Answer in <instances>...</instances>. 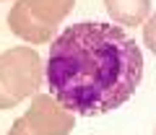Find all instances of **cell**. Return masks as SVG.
<instances>
[{
  "instance_id": "cell-7",
  "label": "cell",
  "mask_w": 156,
  "mask_h": 135,
  "mask_svg": "<svg viewBox=\"0 0 156 135\" xmlns=\"http://www.w3.org/2000/svg\"><path fill=\"white\" fill-rule=\"evenodd\" d=\"M143 42L151 52L156 55V13H151L146 18V26H143Z\"/></svg>"
},
{
  "instance_id": "cell-6",
  "label": "cell",
  "mask_w": 156,
  "mask_h": 135,
  "mask_svg": "<svg viewBox=\"0 0 156 135\" xmlns=\"http://www.w3.org/2000/svg\"><path fill=\"white\" fill-rule=\"evenodd\" d=\"M26 3L31 13L47 26H60L76 5V0H26Z\"/></svg>"
},
{
  "instance_id": "cell-8",
  "label": "cell",
  "mask_w": 156,
  "mask_h": 135,
  "mask_svg": "<svg viewBox=\"0 0 156 135\" xmlns=\"http://www.w3.org/2000/svg\"><path fill=\"white\" fill-rule=\"evenodd\" d=\"M8 135H34V133L26 127V122H23V119H16V122L11 125V130H8Z\"/></svg>"
},
{
  "instance_id": "cell-1",
  "label": "cell",
  "mask_w": 156,
  "mask_h": 135,
  "mask_svg": "<svg viewBox=\"0 0 156 135\" xmlns=\"http://www.w3.org/2000/svg\"><path fill=\"white\" fill-rule=\"evenodd\" d=\"M143 52L117 23H73L50 42L47 88L68 112L99 117L122 107L143 78Z\"/></svg>"
},
{
  "instance_id": "cell-4",
  "label": "cell",
  "mask_w": 156,
  "mask_h": 135,
  "mask_svg": "<svg viewBox=\"0 0 156 135\" xmlns=\"http://www.w3.org/2000/svg\"><path fill=\"white\" fill-rule=\"evenodd\" d=\"M8 26H11V31L16 34L18 39L29 42V44L52 42L55 39V31H57V26H47V23H42L34 16L26 0H16V5L8 13Z\"/></svg>"
},
{
  "instance_id": "cell-2",
  "label": "cell",
  "mask_w": 156,
  "mask_h": 135,
  "mask_svg": "<svg viewBox=\"0 0 156 135\" xmlns=\"http://www.w3.org/2000/svg\"><path fill=\"white\" fill-rule=\"evenodd\" d=\"M42 78L44 62L31 47H13L8 52H0V81L16 104L37 94Z\"/></svg>"
},
{
  "instance_id": "cell-9",
  "label": "cell",
  "mask_w": 156,
  "mask_h": 135,
  "mask_svg": "<svg viewBox=\"0 0 156 135\" xmlns=\"http://www.w3.org/2000/svg\"><path fill=\"white\" fill-rule=\"evenodd\" d=\"M11 107H16V101L8 96L5 86H3V81H0V109H11Z\"/></svg>"
},
{
  "instance_id": "cell-3",
  "label": "cell",
  "mask_w": 156,
  "mask_h": 135,
  "mask_svg": "<svg viewBox=\"0 0 156 135\" xmlns=\"http://www.w3.org/2000/svg\"><path fill=\"white\" fill-rule=\"evenodd\" d=\"M21 119L34 135H68L76 127V114L57 104L50 94H34L31 107Z\"/></svg>"
},
{
  "instance_id": "cell-5",
  "label": "cell",
  "mask_w": 156,
  "mask_h": 135,
  "mask_svg": "<svg viewBox=\"0 0 156 135\" xmlns=\"http://www.w3.org/2000/svg\"><path fill=\"white\" fill-rule=\"evenodd\" d=\"M104 8L120 26H140L151 16V0H104Z\"/></svg>"
}]
</instances>
